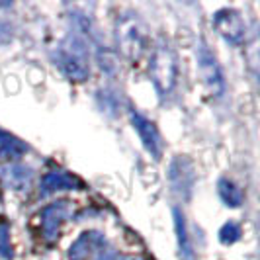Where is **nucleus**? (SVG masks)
Returning <instances> with one entry per match:
<instances>
[{
    "mask_svg": "<svg viewBox=\"0 0 260 260\" xmlns=\"http://www.w3.org/2000/svg\"><path fill=\"white\" fill-rule=\"evenodd\" d=\"M117 45L131 61H137L141 57L145 51V34L137 20L123 18L121 22H117Z\"/></svg>",
    "mask_w": 260,
    "mask_h": 260,
    "instance_id": "20e7f679",
    "label": "nucleus"
},
{
    "mask_svg": "<svg viewBox=\"0 0 260 260\" xmlns=\"http://www.w3.org/2000/svg\"><path fill=\"white\" fill-rule=\"evenodd\" d=\"M0 258H12V245H10V229L6 223H0Z\"/></svg>",
    "mask_w": 260,
    "mask_h": 260,
    "instance_id": "dca6fc26",
    "label": "nucleus"
},
{
    "mask_svg": "<svg viewBox=\"0 0 260 260\" xmlns=\"http://www.w3.org/2000/svg\"><path fill=\"white\" fill-rule=\"evenodd\" d=\"M170 180H172V186L176 190H186L190 194L192 192V186H194V169H192V162L182 158V156L174 158L172 165H170Z\"/></svg>",
    "mask_w": 260,
    "mask_h": 260,
    "instance_id": "9d476101",
    "label": "nucleus"
},
{
    "mask_svg": "<svg viewBox=\"0 0 260 260\" xmlns=\"http://www.w3.org/2000/svg\"><path fill=\"white\" fill-rule=\"evenodd\" d=\"M174 229H176V237H178V248H180V256L182 260H196V252L188 235V227H186V219L180 213V209L174 208Z\"/></svg>",
    "mask_w": 260,
    "mask_h": 260,
    "instance_id": "9b49d317",
    "label": "nucleus"
},
{
    "mask_svg": "<svg viewBox=\"0 0 260 260\" xmlns=\"http://www.w3.org/2000/svg\"><path fill=\"white\" fill-rule=\"evenodd\" d=\"M69 258L71 260H141L135 256H127L123 252H119L108 243L102 233L88 231V233L80 235L77 241L73 243V247L69 250Z\"/></svg>",
    "mask_w": 260,
    "mask_h": 260,
    "instance_id": "f03ea898",
    "label": "nucleus"
},
{
    "mask_svg": "<svg viewBox=\"0 0 260 260\" xmlns=\"http://www.w3.org/2000/svg\"><path fill=\"white\" fill-rule=\"evenodd\" d=\"M55 65L61 69V73L71 80H84L90 75L88 65V43L84 38V31H71L55 49Z\"/></svg>",
    "mask_w": 260,
    "mask_h": 260,
    "instance_id": "f257e3e1",
    "label": "nucleus"
},
{
    "mask_svg": "<svg viewBox=\"0 0 260 260\" xmlns=\"http://www.w3.org/2000/svg\"><path fill=\"white\" fill-rule=\"evenodd\" d=\"M198 69H200V77L204 80L206 88L213 96H221L225 92V78H223L221 67L217 63L215 55L206 45L198 47Z\"/></svg>",
    "mask_w": 260,
    "mask_h": 260,
    "instance_id": "39448f33",
    "label": "nucleus"
},
{
    "mask_svg": "<svg viewBox=\"0 0 260 260\" xmlns=\"http://www.w3.org/2000/svg\"><path fill=\"white\" fill-rule=\"evenodd\" d=\"M151 77L156 92L169 96L176 84V57L169 45H158L151 59Z\"/></svg>",
    "mask_w": 260,
    "mask_h": 260,
    "instance_id": "7ed1b4c3",
    "label": "nucleus"
},
{
    "mask_svg": "<svg viewBox=\"0 0 260 260\" xmlns=\"http://www.w3.org/2000/svg\"><path fill=\"white\" fill-rule=\"evenodd\" d=\"M219 239H221L223 245H233L235 241L241 239V227L235 221L225 223L221 227V231H219Z\"/></svg>",
    "mask_w": 260,
    "mask_h": 260,
    "instance_id": "2eb2a0df",
    "label": "nucleus"
},
{
    "mask_svg": "<svg viewBox=\"0 0 260 260\" xmlns=\"http://www.w3.org/2000/svg\"><path fill=\"white\" fill-rule=\"evenodd\" d=\"M6 184L14 188V190H24L26 186H29V180H31V170L26 169V167H18V165H12V167H6L4 172H2Z\"/></svg>",
    "mask_w": 260,
    "mask_h": 260,
    "instance_id": "ddd939ff",
    "label": "nucleus"
},
{
    "mask_svg": "<svg viewBox=\"0 0 260 260\" xmlns=\"http://www.w3.org/2000/svg\"><path fill=\"white\" fill-rule=\"evenodd\" d=\"M129 117H131L133 127L137 129L141 141H143L145 149L151 153L153 158H160V155H162V141H160V133L156 131L155 123L149 121L143 114H139V112H135V110L129 112Z\"/></svg>",
    "mask_w": 260,
    "mask_h": 260,
    "instance_id": "6e6552de",
    "label": "nucleus"
},
{
    "mask_svg": "<svg viewBox=\"0 0 260 260\" xmlns=\"http://www.w3.org/2000/svg\"><path fill=\"white\" fill-rule=\"evenodd\" d=\"M217 192H219L223 202H225L227 206H231V208H239L241 202H243L241 190H239L237 184H235L233 180H229V178H221V180H219V184H217Z\"/></svg>",
    "mask_w": 260,
    "mask_h": 260,
    "instance_id": "4468645a",
    "label": "nucleus"
},
{
    "mask_svg": "<svg viewBox=\"0 0 260 260\" xmlns=\"http://www.w3.org/2000/svg\"><path fill=\"white\" fill-rule=\"evenodd\" d=\"M84 184L80 182V178H77L75 174L65 172V170H51L41 178L39 196H51L57 192H63V190H78Z\"/></svg>",
    "mask_w": 260,
    "mask_h": 260,
    "instance_id": "1a4fd4ad",
    "label": "nucleus"
},
{
    "mask_svg": "<svg viewBox=\"0 0 260 260\" xmlns=\"http://www.w3.org/2000/svg\"><path fill=\"white\" fill-rule=\"evenodd\" d=\"M213 26L219 31V36H223L233 45H241L247 39V24L241 18V14L235 10H219L213 16Z\"/></svg>",
    "mask_w": 260,
    "mask_h": 260,
    "instance_id": "0eeeda50",
    "label": "nucleus"
},
{
    "mask_svg": "<svg viewBox=\"0 0 260 260\" xmlns=\"http://www.w3.org/2000/svg\"><path fill=\"white\" fill-rule=\"evenodd\" d=\"M69 213H71V204L69 202H57V204L43 208V211L39 213V231H41L43 241H47V243L57 241Z\"/></svg>",
    "mask_w": 260,
    "mask_h": 260,
    "instance_id": "423d86ee",
    "label": "nucleus"
},
{
    "mask_svg": "<svg viewBox=\"0 0 260 260\" xmlns=\"http://www.w3.org/2000/svg\"><path fill=\"white\" fill-rule=\"evenodd\" d=\"M27 147L18 137L10 135L8 131L0 129V158L4 160H18L26 155Z\"/></svg>",
    "mask_w": 260,
    "mask_h": 260,
    "instance_id": "f8f14e48",
    "label": "nucleus"
}]
</instances>
